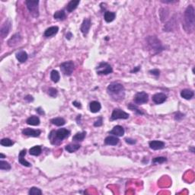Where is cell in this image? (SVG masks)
I'll return each mask as SVG.
<instances>
[{
  "label": "cell",
  "mask_w": 195,
  "mask_h": 195,
  "mask_svg": "<svg viewBox=\"0 0 195 195\" xmlns=\"http://www.w3.org/2000/svg\"><path fill=\"white\" fill-rule=\"evenodd\" d=\"M27 124L31 126H38L40 124V118H38V116L32 115L26 120Z\"/></svg>",
  "instance_id": "obj_24"
},
{
  "label": "cell",
  "mask_w": 195,
  "mask_h": 195,
  "mask_svg": "<svg viewBox=\"0 0 195 195\" xmlns=\"http://www.w3.org/2000/svg\"><path fill=\"white\" fill-rule=\"evenodd\" d=\"M11 169H12V166H11V165L8 162L3 160L0 161V169L1 170L8 171L10 170Z\"/></svg>",
  "instance_id": "obj_34"
},
{
  "label": "cell",
  "mask_w": 195,
  "mask_h": 195,
  "mask_svg": "<svg viewBox=\"0 0 195 195\" xmlns=\"http://www.w3.org/2000/svg\"><path fill=\"white\" fill-rule=\"evenodd\" d=\"M70 131L66 128H60L57 130H52L48 135V139L52 145H60L63 140L68 138Z\"/></svg>",
  "instance_id": "obj_4"
},
{
  "label": "cell",
  "mask_w": 195,
  "mask_h": 195,
  "mask_svg": "<svg viewBox=\"0 0 195 195\" xmlns=\"http://www.w3.org/2000/svg\"><path fill=\"white\" fill-rule=\"evenodd\" d=\"M124 140H125V142H127V143L129 144V145H134V144L136 143V140L134 139H133V138L127 137L124 139Z\"/></svg>",
  "instance_id": "obj_41"
},
{
  "label": "cell",
  "mask_w": 195,
  "mask_h": 195,
  "mask_svg": "<svg viewBox=\"0 0 195 195\" xmlns=\"http://www.w3.org/2000/svg\"><path fill=\"white\" fill-rule=\"evenodd\" d=\"M11 28H12V22H11L10 19L5 21L3 23V25L1 27V30H0V34L2 38H5L8 33L10 32Z\"/></svg>",
  "instance_id": "obj_10"
},
{
  "label": "cell",
  "mask_w": 195,
  "mask_h": 195,
  "mask_svg": "<svg viewBox=\"0 0 195 195\" xmlns=\"http://www.w3.org/2000/svg\"><path fill=\"white\" fill-rule=\"evenodd\" d=\"M73 35L71 32H67V34H66V38L67 39V40H70V39L73 38Z\"/></svg>",
  "instance_id": "obj_46"
},
{
  "label": "cell",
  "mask_w": 195,
  "mask_h": 195,
  "mask_svg": "<svg viewBox=\"0 0 195 195\" xmlns=\"http://www.w3.org/2000/svg\"><path fill=\"white\" fill-rule=\"evenodd\" d=\"M22 37L19 33H16L12 35V38L8 40V45L9 46H15L22 42Z\"/></svg>",
  "instance_id": "obj_14"
},
{
  "label": "cell",
  "mask_w": 195,
  "mask_h": 195,
  "mask_svg": "<svg viewBox=\"0 0 195 195\" xmlns=\"http://www.w3.org/2000/svg\"><path fill=\"white\" fill-rule=\"evenodd\" d=\"M80 3V0H71L69 3L67 4L66 7V9L69 13L73 12L75 9H76V8L78 7L79 4Z\"/></svg>",
  "instance_id": "obj_21"
},
{
  "label": "cell",
  "mask_w": 195,
  "mask_h": 195,
  "mask_svg": "<svg viewBox=\"0 0 195 195\" xmlns=\"http://www.w3.org/2000/svg\"><path fill=\"white\" fill-rule=\"evenodd\" d=\"M60 70L62 73H63V75L67 76H72V74L73 73V71L75 70V64L73 63V61L70 60V61H66L62 63L60 65Z\"/></svg>",
  "instance_id": "obj_7"
},
{
  "label": "cell",
  "mask_w": 195,
  "mask_h": 195,
  "mask_svg": "<svg viewBox=\"0 0 195 195\" xmlns=\"http://www.w3.org/2000/svg\"><path fill=\"white\" fill-rule=\"evenodd\" d=\"M80 147H81V146H80V144L71 143L69 144V145H66V146H65V149H66L68 152H70V153H73V152L79 150V149H80Z\"/></svg>",
  "instance_id": "obj_26"
},
{
  "label": "cell",
  "mask_w": 195,
  "mask_h": 195,
  "mask_svg": "<svg viewBox=\"0 0 195 195\" xmlns=\"http://www.w3.org/2000/svg\"><path fill=\"white\" fill-rule=\"evenodd\" d=\"M116 13L114 12H110V11H106L104 13V19L107 23L112 22L115 19Z\"/></svg>",
  "instance_id": "obj_25"
},
{
  "label": "cell",
  "mask_w": 195,
  "mask_h": 195,
  "mask_svg": "<svg viewBox=\"0 0 195 195\" xmlns=\"http://www.w3.org/2000/svg\"><path fill=\"white\" fill-rule=\"evenodd\" d=\"M183 26L184 30L188 34L193 33L195 26V15L194 8L192 5H189L186 8L183 17Z\"/></svg>",
  "instance_id": "obj_2"
},
{
  "label": "cell",
  "mask_w": 195,
  "mask_h": 195,
  "mask_svg": "<svg viewBox=\"0 0 195 195\" xmlns=\"http://www.w3.org/2000/svg\"><path fill=\"white\" fill-rule=\"evenodd\" d=\"M73 106H75V107H76V108H82L81 103L79 102V101H73Z\"/></svg>",
  "instance_id": "obj_43"
},
{
  "label": "cell",
  "mask_w": 195,
  "mask_h": 195,
  "mask_svg": "<svg viewBox=\"0 0 195 195\" xmlns=\"http://www.w3.org/2000/svg\"><path fill=\"white\" fill-rule=\"evenodd\" d=\"M15 142L10 140L9 138H3V139L1 140L0 141V144L2 146H6V147H9V146H12L14 145Z\"/></svg>",
  "instance_id": "obj_33"
},
{
  "label": "cell",
  "mask_w": 195,
  "mask_h": 195,
  "mask_svg": "<svg viewBox=\"0 0 195 195\" xmlns=\"http://www.w3.org/2000/svg\"><path fill=\"white\" fill-rule=\"evenodd\" d=\"M96 73L99 76H106L113 73V69L111 65L106 62H101L95 68Z\"/></svg>",
  "instance_id": "obj_6"
},
{
  "label": "cell",
  "mask_w": 195,
  "mask_h": 195,
  "mask_svg": "<svg viewBox=\"0 0 195 195\" xmlns=\"http://www.w3.org/2000/svg\"><path fill=\"white\" fill-rule=\"evenodd\" d=\"M149 73L152 76H155L156 78L159 77V76H160V70H158V69H153V70H149Z\"/></svg>",
  "instance_id": "obj_39"
},
{
  "label": "cell",
  "mask_w": 195,
  "mask_h": 195,
  "mask_svg": "<svg viewBox=\"0 0 195 195\" xmlns=\"http://www.w3.org/2000/svg\"><path fill=\"white\" fill-rule=\"evenodd\" d=\"M42 149L41 146H33V147H32L29 149V153H30V155H34V156L40 155Z\"/></svg>",
  "instance_id": "obj_29"
},
{
  "label": "cell",
  "mask_w": 195,
  "mask_h": 195,
  "mask_svg": "<svg viewBox=\"0 0 195 195\" xmlns=\"http://www.w3.org/2000/svg\"><path fill=\"white\" fill-rule=\"evenodd\" d=\"M91 19L90 18H85L82 23L81 27H80V31H81V32L84 36H86V35H87L88 34L90 28H91Z\"/></svg>",
  "instance_id": "obj_11"
},
{
  "label": "cell",
  "mask_w": 195,
  "mask_h": 195,
  "mask_svg": "<svg viewBox=\"0 0 195 195\" xmlns=\"http://www.w3.org/2000/svg\"><path fill=\"white\" fill-rule=\"evenodd\" d=\"M128 108H129L130 110H131V111H134V112H135L136 114H138V115H143L144 114L143 111H142L141 109H140L139 107H138L136 104L130 103V104L128 105Z\"/></svg>",
  "instance_id": "obj_31"
},
{
  "label": "cell",
  "mask_w": 195,
  "mask_h": 195,
  "mask_svg": "<svg viewBox=\"0 0 195 195\" xmlns=\"http://www.w3.org/2000/svg\"><path fill=\"white\" fill-rule=\"evenodd\" d=\"M101 104H100V102H98V101H91V102H90L89 110L92 113H94V114H95V113L99 112L100 110H101Z\"/></svg>",
  "instance_id": "obj_22"
},
{
  "label": "cell",
  "mask_w": 195,
  "mask_h": 195,
  "mask_svg": "<svg viewBox=\"0 0 195 195\" xmlns=\"http://www.w3.org/2000/svg\"><path fill=\"white\" fill-rule=\"evenodd\" d=\"M163 3H173V2H175V1H161Z\"/></svg>",
  "instance_id": "obj_49"
},
{
  "label": "cell",
  "mask_w": 195,
  "mask_h": 195,
  "mask_svg": "<svg viewBox=\"0 0 195 195\" xmlns=\"http://www.w3.org/2000/svg\"><path fill=\"white\" fill-rule=\"evenodd\" d=\"M36 111L38 113V114H40V115H44V114H45L44 111V110L42 109V108H40V107H39V108H37Z\"/></svg>",
  "instance_id": "obj_45"
},
{
  "label": "cell",
  "mask_w": 195,
  "mask_h": 195,
  "mask_svg": "<svg viewBox=\"0 0 195 195\" xmlns=\"http://www.w3.org/2000/svg\"><path fill=\"white\" fill-rule=\"evenodd\" d=\"M5 158V155L2 153H0V159H4Z\"/></svg>",
  "instance_id": "obj_50"
},
{
  "label": "cell",
  "mask_w": 195,
  "mask_h": 195,
  "mask_svg": "<svg viewBox=\"0 0 195 195\" xmlns=\"http://www.w3.org/2000/svg\"><path fill=\"white\" fill-rule=\"evenodd\" d=\"M189 151H190L192 153H194V146H190L189 147Z\"/></svg>",
  "instance_id": "obj_48"
},
{
  "label": "cell",
  "mask_w": 195,
  "mask_h": 195,
  "mask_svg": "<svg viewBox=\"0 0 195 195\" xmlns=\"http://www.w3.org/2000/svg\"><path fill=\"white\" fill-rule=\"evenodd\" d=\"M24 99L26 101H28V102H32V101H34L33 96L30 95V94H28V95L25 96V97L24 98Z\"/></svg>",
  "instance_id": "obj_42"
},
{
  "label": "cell",
  "mask_w": 195,
  "mask_h": 195,
  "mask_svg": "<svg viewBox=\"0 0 195 195\" xmlns=\"http://www.w3.org/2000/svg\"><path fill=\"white\" fill-rule=\"evenodd\" d=\"M53 18H54V19H56V20H59V21L65 20L66 18V12H65V11L63 10V9L56 11V12L54 13V15H53Z\"/></svg>",
  "instance_id": "obj_27"
},
{
  "label": "cell",
  "mask_w": 195,
  "mask_h": 195,
  "mask_svg": "<svg viewBox=\"0 0 195 195\" xmlns=\"http://www.w3.org/2000/svg\"><path fill=\"white\" fill-rule=\"evenodd\" d=\"M124 133H125V130H124L122 126L117 125L114 127V128L110 131L109 134L115 136L117 137H120V136H123L124 135Z\"/></svg>",
  "instance_id": "obj_17"
},
{
  "label": "cell",
  "mask_w": 195,
  "mask_h": 195,
  "mask_svg": "<svg viewBox=\"0 0 195 195\" xmlns=\"http://www.w3.org/2000/svg\"><path fill=\"white\" fill-rule=\"evenodd\" d=\"M47 93L51 98H56L58 94V90L55 88H49Z\"/></svg>",
  "instance_id": "obj_37"
},
{
  "label": "cell",
  "mask_w": 195,
  "mask_h": 195,
  "mask_svg": "<svg viewBox=\"0 0 195 195\" xmlns=\"http://www.w3.org/2000/svg\"><path fill=\"white\" fill-rule=\"evenodd\" d=\"M181 97L184 99L186 100H190L192 98L194 95V92L193 90L188 89V88H185V89L182 90L180 93Z\"/></svg>",
  "instance_id": "obj_19"
},
{
  "label": "cell",
  "mask_w": 195,
  "mask_h": 195,
  "mask_svg": "<svg viewBox=\"0 0 195 195\" xmlns=\"http://www.w3.org/2000/svg\"><path fill=\"white\" fill-rule=\"evenodd\" d=\"M22 134L27 136H32V137H38L41 134V130H34L32 128H25L22 131Z\"/></svg>",
  "instance_id": "obj_12"
},
{
  "label": "cell",
  "mask_w": 195,
  "mask_h": 195,
  "mask_svg": "<svg viewBox=\"0 0 195 195\" xmlns=\"http://www.w3.org/2000/svg\"><path fill=\"white\" fill-rule=\"evenodd\" d=\"M141 69V66H136V67H134V69H133L132 70L130 71L131 73H137V72H139V70H140Z\"/></svg>",
  "instance_id": "obj_44"
},
{
  "label": "cell",
  "mask_w": 195,
  "mask_h": 195,
  "mask_svg": "<svg viewBox=\"0 0 195 195\" xmlns=\"http://www.w3.org/2000/svg\"><path fill=\"white\" fill-rule=\"evenodd\" d=\"M193 73L194 74V68H193Z\"/></svg>",
  "instance_id": "obj_51"
},
{
  "label": "cell",
  "mask_w": 195,
  "mask_h": 195,
  "mask_svg": "<svg viewBox=\"0 0 195 195\" xmlns=\"http://www.w3.org/2000/svg\"><path fill=\"white\" fill-rule=\"evenodd\" d=\"M119 141L120 140L118 139L117 136L111 135L107 136V137L104 139V143H105L106 145H108V146H116L118 145Z\"/></svg>",
  "instance_id": "obj_20"
},
{
  "label": "cell",
  "mask_w": 195,
  "mask_h": 195,
  "mask_svg": "<svg viewBox=\"0 0 195 195\" xmlns=\"http://www.w3.org/2000/svg\"><path fill=\"white\" fill-rule=\"evenodd\" d=\"M81 118H82L81 114L77 116V118H76V122H77L78 124H80V122H81Z\"/></svg>",
  "instance_id": "obj_47"
},
{
  "label": "cell",
  "mask_w": 195,
  "mask_h": 195,
  "mask_svg": "<svg viewBox=\"0 0 195 195\" xmlns=\"http://www.w3.org/2000/svg\"><path fill=\"white\" fill-rule=\"evenodd\" d=\"M167 100V95L164 93H156L152 96V101L156 104H161Z\"/></svg>",
  "instance_id": "obj_15"
},
{
  "label": "cell",
  "mask_w": 195,
  "mask_h": 195,
  "mask_svg": "<svg viewBox=\"0 0 195 195\" xmlns=\"http://www.w3.org/2000/svg\"><path fill=\"white\" fill-rule=\"evenodd\" d=\"M107 92L110 96L111 99L114 101H121L125 97V88L119 82L110 83L107 87Z\"/></svg>",
  "instance_id": "obj_1"
},
{
  "label": "cell",
  "mask_w": 195,
  "mask_h": 195,
  "mask_svg": "<svg viewBox=\"0 0 195 195\" xmlns=\"http://www.w3.org/2000/svg\"><path fill=\"white\" fill-rule=\"evenodd\" d=\"M152 162L153 164H162L164 162H167V159L163 157V156H159V157L154 158Z\"/></svg>",
  "instance_id": "obj_36"
},
{
  "label": "cell",
  "mask_w": 195,
  "mask_h": 195,
  "mask_svg": "<svg viewBox=\"0 0 195 195\" xmlns=\"http://www.w3.org/2000/svg\"><path fill=\"white\" fill-rule=\"evenodd\" d=\"M185 114L183 113L180 112V111H177L174 115V119L177 121H181L184 118Z\"/></svg>",
  "instance_id": "obj_38"
},
{
  "label": "cell",
  "mask_w": 195,
  "mask_h": 195,
  "mask_svg": "<svg viewBox=\"0 0 195 195\" xmlns=\"http://www.w3.org/2000/svg\"><path fill=\"white\" fill-rule=\"evenodd\" d=\"M58 32H59V28L57 26H52L46 28L44 33V35L45 38H51V37L56 35Z\"/></svg>",
  "instance_id": "obj_18"
},
{
  "label": "cell",
  "mask_w": 195,
  "mask_h": 195,
  "mask_svg": "<svg viewBox=\"0 0 195 195\" xmlns=\"http://www.w3.org/2000/svg\"><path fill=\"white\" fill-rule=\"evenodd\" d=\"M50 80L53 82L56 83L60 81V75L59 72L56 70H52L50 73Z\"/></svg>",
  "instance_id": "obj_32"
},
{
  "label": "cell",
  "mask_w": 195,
  "mask_h": 195,
  "mask_svg": "<svg viewBox=\"0 0 195 195\" xmlns=\"http://www.w3.org/2000/svg\"><path fill=\"white\" fill-rule=\"evenodd\" d=\"M146 43L148 50L152 54H158L165 50V46L156 36H148L146 38Z\"/></svg>",
  "instance_id": "obj_3"
},
{
  "label": "cell",
  "mask_w": 195,
  "mask_h": 195,
  "mask_svg": "<svg viewBox=\"0 0 195 195\" xmlns=\"http://www.w3.org/2000/svg\"><path fill=\"white\" fill-rule=\"evenodd\" d=\"M149 146L152 150H160L165 147V143L161 140H152L149 142Z\"/></svg>",
  "instance_id": "obj_13"
},
{
  "label": "cell",
  "mask_w": 195,
  "mask_h": 195,
  "mask_svg": "<svg viewBox=\"0 0 195 195\" xmlns=\"http://www.w3.org/2000/svg\"><path fill=\"white\" fill-rule=\"evenodd\" d=\"M52 124L56 126V127H62L66 124V121L63 118H55L50 120Z\"/></svg>",
  "instance_id": "obj_28"
},
{
  "label": "cell",
  "mask_w": 195,
  "mask_h": 195,
  "mask_svg": "<svg viewBox=\"0 0 195 195\" xmlns=\"http://www.w3.org/2000/svg\"><path fill=\"white\" fill-rule=\"evenodd\" d=\"M39 1L38 0H26L25 4L32 17L37 18L39 17Z\"/></svg>",
  "instance_id": "obj_5"
},
{
  "label": "cell",
  "mask_w": 195,
  "mask_h": 195,
  "mask_svg": "<svg viewBox=\"0 0 195 195\" xmlns=\"http://www.w3.org/2000/svg\"><path fill=\"white\" fill-rule=\"evenodd\" d=\"M134 103L138 105L146 104L149 101V94L146 92H140L134 95Z\"/></svg>",
  "instance_id": "obj_9"
},
{
  "label": "cell",
  "mask_w": 195,
  "mask_h": 195,
  "mask_svg": "<svg viewBox=\"0 0 195 195\" xmlns=\"http://www.w3.org/2000/svg\"><path fill=\"white\" fill-rule=\"evenodd\" d=\"M103 125V118L102 117H99V118H98L97 121H94V127H101Z\"/></svg>",
  "instance_id": "obj_40"
},
{
  "label": "cell",
  "mask_w": 195,
  "mask_h": 195,
  "mask_svg": "<svg viewBox=\"0 0 195 195\" xmlns=\"http://www.w3.org/2000/svg\"><path fill=\"white\" fill-rule=\"evenodd\" d=\"M129 117L130 114L128 113L125 112V111L120 109V108H115L112 111V114H111V121H116V120L119 119L127 120L129 118Z\"/></svg>",
  "instance_id": "obj_8"
},
{
  "label": "cell",
  "mask_w": 195,
  "mask_h": 195,
  "mask_svg": "<svg viewBox=\"0 0 195 195\" xmlns=\"http://www.w3.org/2000/svg\"><path fill=\"white\" fill-rule=\"evenodd\" d=\"M26 152H27L26 149H22V150L19 152V154H18V162H19L21 165H23V166H25V167H32V164H31L29 162H28L27 160H25V159Z\"/></svg>",
  "instance_id": "obj_16"
},
{
  "label": "cell",
  "mask_w": 195,
  "mask_h": 195,
  "mask_svg": "<svg viewBox=\"0 0 195 195\" xmlns=\"http://www.w3.org/2000/svg\"><path fill=\"white\" fill-rule=\"evenodd\" d=\"M28 194L29 195H41L42 190L40 188H38L37 187H32L29 189L28 191Z\"/></svg>",
  "instance_id": "obj_35"
},
{
  "label": "cell",
  "mask_w": 195,
  "mask_h": 195,
  "mask_svg": "<svg viewBox=\"0 0 195 195\" xmlns=\"http://www.w3.org/2000/svg\"><path fill=\"white\" fill-rule=\"evenodd\" d=\"M15 57H16L17 60H18V62L23 63L27 61V60H28V53H27V52L24 51V50H21V51L16 53Z\"/></svg>",
  "instance_id": "obj_23"
},
{
  "label": "cell",
  "mask_w": 195,
  "mask_h": 195,
  "mask_svg": "<svg viewBox=\"0 0 195 195\" xmlns=\"http://www.w3.org/2000/svg\"><path fill=\"white\" fill-rule=\"evenodd\" d=\"M86 136V132L83 131V132L77 133L76 134H75V136H73V140L74 142H82L84 140V139Z\"/></svg>",
  "instance_id": "obj_30"
}]
</instances>
